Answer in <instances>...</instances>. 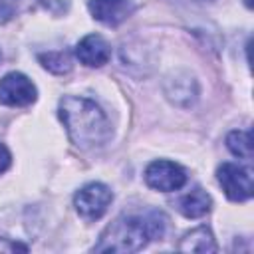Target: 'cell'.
<instances>
[{
  "instance_id": "1",
  "label": "cell",
  "mask_w": 254,
  "mask_h": 254,
  "mask_svg": "<svg viewBox=\"0 0 254 254\" xmlns=\"http://www.w3.org/2000/svg\"><path fill=\"white\" fill-rule=\"evenodd\" d=\"M167 228V216L159 210H147L139 214H123L115 218L99 236L93 252H137L151 240L163 238Z\"/></svg>"
},
{
  "instance_id": "2",
  "label": "cell",
  "mask_w": 254,
  "mask_h": 254,
  "mask_svg": "<svg viewBox=\"0 0 254 254\" xmlns=\"http://www.w3.org/2000/svg\"><path fill=\"white\" fill-rule=\"evenodd\" d=\"M58 115L71 143L79 149L101 147L111 139V123L105 111L87 97L64 95L58 105Z\"/></svg>"
},
{
  "instance_id": "3",
  "label": "cell",
  "mask_w": 254,
  "mask_h": 254,
  "mask_svg": "<svg viewBox=\"0 0 254 254\" xmlns=\"http://www.w3.org/2000/svg\"><path fill=\"white\" fill-rule=\"evenodd\" d=\"M111 200H113V192L107 185L87 183L75 192L73 206L83 220H97L107 212Z\"/></svg>"
},
{
  "instance_id": "4",
  "label": "cell",
  "mask_w": 254,
  "mask_h": 254,
  "mask_svg": "<svg viewBox=\"0 0 254 254\" xmlns=\"http://www.w3.org/2000/svg\"><path fill=\"white\" fill-rule=\"evenodd\" d=\"M216 179H218V185L222 187L224 194L234 202H244L254 192L250 171L236 163H222L216 169Z\"/></svg>"
},
{
  "instance_id": "5",
  "label": "cell",
  "mask_w": 254,
  "mask_h": 254,
  "mask_svg": "<svg viewBox=\"0 0 254 254\" xmlns=\"http://www.w3.org/2000/svg\"><path fill=\"white\" fill-rule=\"evenodd\" d=\"M145 183L161 192H173L187 185V171L173 161L159 159L147 165L145 169Z\"/></svg>"
},
{
  "instance_id": "6",
  "label": "cell",
  "mask_w": 254,
  "mask_h": 254,
  "mask_svg": "<svg viewBox=\"0 0 254 254\" xmlns=\"http://www.w3.org/2000/svg\"><path fill=\"white\" fill-rule=\"evenodd\" d=\"M38 97V89L32 79L20 71H10L0 79V103L8 107L32 105Z\"/></svg>"
},
{
  "instance_id": "7",
  "label": "cell",
  "mask_w": 254,
  "mask_h": 254,
  "mask_svg": "<svg viewBox=\"0 0 254 254\" xmlns=\"http://www.w3.org/2000/svg\"><path fill=\"white\" fill-rule=\"evenodd\" d=\"M75 58L87 67H101L111 58L109 42L99 34H87L75 46Z\"/></svg>"
},
{
  "instance_id": "8",
  "label": "cell",
  "mask_w": 254,
  "mask_h": 254,
  "mask_svg": "<svg viewBox=\"0 0 254 254\" xmlns=\"http://www.w3.org/2000/svg\"><path fill=\"white\" fill-rule=\"evenodd\" d=\"M87 10L97 22L105 26H119L131 16L133 4L131 0H87Z\"/></svg>"
},
{
  "instance_id": "9",
  "label": "cell",
  "mask_w": 254,
  "mask_h": 254,
  "mask_svg": "<svg viewBox=\"0 0 254 254\" xmlns=\"http://www.w3.org/2000/svg\"><path fill=\"white\" fill-rule=\"evenodd\" d=\"M177 250L181 252H196V254H212L218 250L216 240L210 232V228L206 226H196L192 230H189L181 242L177 244Z\"/></svg>"
},
{
  "instance_id": "10",
  "label": "cell",
  "mask_w": 254,
  "mask_h": 254,
  "mask_svg": "<svg viewBox=\"0 0 254 254\" xmlns=\"http://www.w3.org/2000/svg\"><path fill=\"white\" fill-rule=\"evenodd\" d=\"M212 206V198L206 190H202L200 187H194L190 192L183 194L177 200V208L183 216L187 218H200L204 216Z\"/></svg>"
},
{
  "instance_id": "11",
  "label": "cell",
  "mask_w": 254,
  "mask_h": 254,
  "mask_svg": "<svg viewBox=\"0 0 254 254\" xmlns=\"http://www.w3.org/2000/svg\"><path fill=\"white\" fill-rule=\"evenodd\" d=\"M226 147L232 155L250 161L252 159V135H250V131H242V129L230 131L226 135Z\"/></svg>"
},
{
  "instance_id": "12",
  "label": "cell",
  "mask_w": 254,
  "mask_h": 254,
  "mask_svg": "<svg viewBox=\"0 0 254 254\" xmlns=\"http://www.w3.org/2000/svg\"><path fill=\"white\" fill-rule=\"evenodd\" d=\"M40 64L52 73H67L71 69V58L67 52H48L38 56Z\"/></svg>"
},
{
  "instance_id": "13",
  "label": "cell",
  "mask_w": 254,
  "mask_h": 254,
  "mask_svg": "<svg viewBox=\"0 0 254 254\" xmlns=\"http://www.w3.org/2000/svg\"><path fill=\"white\" fill-rule=\"evenodd\" d=\"M0 252L12 254V252H28V246L18 242V240H10V238H2L0 236Z\"/></svg>"
},
{
  "instance_id": "14",
  "label": "cell",
  "mask_w": 254,
  "mask_h": 254,
  "mask_svg": "<svg viewBox=\"0 0 254 254\" xmlns=\"http://www.w3.org/2000/svg\"><path fill=\"white\" fill-rule=\"evenodd\" d=\"M16 2L18 0H0V24L8 22L14 12H16Z\"/></svg>"
},
{
  "instance_id": "15",
  "label": "cell",
  "mask_w": 254,
  "mask_h": 254,
  "mask_svg": "<svg viewBox=\"0 0 254 254\" xmlns=\"http://www.w3.org/2000/svg\"><path fill=\"white\" fill-rule=\"evenodd\" d=\"M12 163V155L4 143H0V173H4Z\"/></svg>"
}]
</instances>
